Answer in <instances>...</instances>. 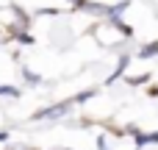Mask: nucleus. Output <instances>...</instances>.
Segmentation results:
<instances>
[{"mask_svg": "<svg viewBox=\"0 0 158 150\" xmlns=\"http://www.w3.org/2000/svg\"><path fill=\"white\" fill-rule=\"evenodd\" d=\"M67 109H69V103H61V106H53V109H44V111H39L36 117H61Z\"/></svg>", "mask_w": 158, "mask_h": 150, "instance_id": "nucleus-1", "label": "nucleus"}, {"mask_svg": "<svg viewBox=\"0 0 158 150\" xmlns=\"http://www.w3.org/2000/svg\"><path fill=\"white\" fill-rule=\"evenodd\" d=\"M156 53H158V42H153V45H147L144 50H139V56H142V58H150V56H156Z\"/></svg>", "mask_w": 158, "mask_h": 150, "instance_id": "nucleus-2", "label": "nucleus"}, {"mask_svg": "<svg viewBox=\"0 0 158 150\" xmlns=\"http://www.w3.org/2000/svg\"><path fill=\"white\" fill-rule=\"evenodd\" d=\"M0 95H8V97H17L19 92H17L14 86H0Z\"/></svg>", "mask_w": 158, "mask_h": 150, "instance_id": "nucleus-3", "label": "nucleus"}, {"mask_svg": "<svg viewBox=\"0 0 158 150\" xmlns=\"http://www.w3.org/2000/svg\"><path fill=\"white\" fill-rule=\"evenodd\" d=\"M25 81H31V84H36V81H39V75H33V72H28V70H25Z\"/></svg>", "mask_w": 158, "mask_h": 150, "instance_id": "nucleus-4", "label": "nucleus"}, {"mask_svg": "<svg viewBox=\"0 0 158 150\" xmlns=\"http://www.w3.org/2000/svg\"><path fill=\"white\" fill-rule=\"evenodd\" d=\"M69 3H75V6H86V0H69Z\"/></svg>", "mask_w": 158, "mask_h": 150, "instance_id": "nucleus-5", "label": "nucleus"}, {"mask_svg": "<svg viewBox=\"0 0 158 150\" xmlns=\"http://www.w3.org/2000/svg\"><path fill=\"white\" fill-rule=\"evenodd\" d=\"M6 139H8V134H0V142H6Z\"/></svg>", "mask_w": 158, "mask_h": 150, "instance_id": "nucleus-6", "label": "nucleus"}]
</instances>
